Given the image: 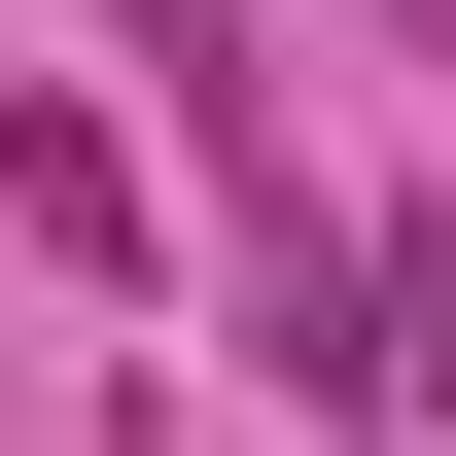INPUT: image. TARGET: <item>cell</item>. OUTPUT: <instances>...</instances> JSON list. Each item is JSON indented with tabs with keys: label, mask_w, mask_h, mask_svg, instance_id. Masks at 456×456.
Masks as SVG:
<instances>
[{
	"label": "cell",
	"mask_w": 456,
	"mask_h": 456,
	"mask_svg": "<svg viewBox=\"0 0 456 456\" xmlns=\"http://www.w3.org/2000/svg\"><path fill=\"white\" fill-rule=\"evenodd\" d=\"M0 246H36V281H141L175 211H141V141H106V106H0Z\"/></svg>",
	"instance_id": "obj_1"
},
{
	"label": "cell",
	"mask_w": 456,
	"mask_h": 456,
	"mask_svg": "<svg viewBox=\"0 0 456 456\" xmlns=\"http://www.w3.org/2000/svg\"><path fill=\"white\" fill-rule=\"evenodd\" d=\"M141 70H175V141H211V175H246V246H281V211H316V175H281V70H246V0H141Z\"/></svg>",
	"instance_id": "obj_2"
},
{
	"label": "cell",
	"mask_w": 456,
	"mask_h": 456,
	"mask_svg": "<svg viewBox=\"0 0 456 456\" xmlns=\"http://www.w3.org/2000/svg\"><path fill=\"white\" fill-rule=\"evenodd\" d=\"M351 387H387V421H456V246H351Z\"/></svg>",
	"instance_id": "obj_3"
},
{
	"label": "cell",
	"mask_w": 456,
	"mask_h": 456,
	"mask_svg": "<svg viewBox=\"0 0 456 456\" xmlns=\"http://www.w3.org/2000/svg\"><path fill=\"white\" fill-rule=\"evenodd\" d=\"M387 36H456V0H387Z\"/></svg>",
	"instance_id": "obj_4"
}]
</instances>
